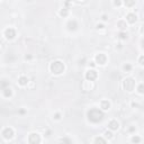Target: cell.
I'll use <instances>...</instances> for the list:
<instances>
[{
    "label": "cell",
    "mask_w": 144,
    "mask_h": 144,
    "mask_svg": "<svg viewBox=\"0 0 144 144\" xmlns=\"http://www.w3.org/2000/svg\"><path fill=\"white\" fill-rule=\"evenodd\" d=\"M88 118L92 123H98L104 118V114H102L101 110L97 109V108H92L88 111Z\"/></svg>",
    "instance_id": "1"
},
{
    "label": "cell",
    "mask_w": 144,
    "mask_h": 144,
    "mask_svg": "<svg viewBox=\"0 0 144 144\" xmlns=\"http://www.w3.org/2000/svg\"><path fill=\"white\" fill-rule=\"evenodd\" d=\"M50 70L54 74H61V73L64 71V64L62 63L61 61H54L51 63Z\"/></svg>",
    "instance_id": "2"
},
{
    "label": "cell",
    "mask_w": 144,
    "mask_h": 144,
    "mask_svg": "<svg viewBox=\"0 0 144 144\" xmlns=\"http://www.w3.org/2000/svg\"><path fill=\"white\" fill-rule=\"evenodd\" d=\"M123 87L125 90L127 91H133L134 90V87H135V81L133 80L132 78H127L124 80V83H123Z\"/></svg>",
    "instance_id": "3"
},
{
    "label": "cell",
    "mask_w": 144,
    "mask_h": 144,
    "mask_svg": "<svg viewBox=\"0 0 144 144\" xmlns=\"http://www.w3.org/2000/svg\"><path fill=\"white\" fill-rule=\"evenodd\" d=\"M28 142H29V144H40V142H41L40 135L35 134V133H32L28 136Z\"/></svg>",
    "instance_id": "4"
},
{
    "label": "cell",
    "mask_w": 144,
    "mask_h": 144,
    "mask_svg": "<svg viewBox=\"0 0 144 144\" xmlns=\"http://www.w3.org/2000/svg\"><path fill=\"white\" fill-rule=\"evenodd\" d=\"M97 72L95 71V70H88V71H87V73H86V79L88 81H94L95 79L97 78Z\"/></svg>",
    "instance_id": "5"
},
{
    "label": "cell",
    "mask_w": 144,
    "mask_h": 144,
    "mask_svg": "<svg viewBox=\"0 0 144 144\" xmlns=\"http://www.w3.org/2000/svg\"><path fill=\"white\" fill-rule=\"evenodd\" d=\"M2 135H4L5 138H11L14 135V131L12 128H9V127H6V128L2 131Z\"/></svg>",
    "instance_id": "6"
},
{
    "label": "cell",
    "mask_w": 144,
    "mask_h": 144,
    "mask_svg": "<svg viewBox=\"0 0 144 144\" xmlns=\"http://www.w3.org/2000/svg\"><path fill=\"white\" fill-rule=\"evenodd\" d=\"M15 35H16V32H15V29L14 28H7L6 31H5V36H6L7 38H9V40L14 38Z\"/></svg>",
    "instance_id": "7"
},
{
    "label": "cell",
    "mask_w": 144,
    "mask_h": 144,
    "mask_svg": "<svg viewBox=\"0 0 144 144\" xmlns=\"http://www.w3.org/2000/svg\"><path fill=\"white\" fill-rule=\"evenodd\" d=\"M106 60H107V58H106V55L105 54H102V53H100V54H98V55L96 56V62L98 64H105L106 63Z\"/></svg>",
    "instance_id": "8"
},
{
    "label": "cell",
    "mask_w": 144,
    "mask_h": 144,
    "mask_svg": "<svg viewBox=\"0 0 144 144\" xmlns=\"http://www.w3.org/2000/svg\"><path fill=\"white\" fill-rule=\"evenodd\" d=\"M108 126H109L110 129H113V131H116V129L118 128V122L115 121V119H114V121H110Z\"/></svg>",
    "instance_id": "9"
},
{
    "label": "cell",
    "mask_w": 144,
    "mask_h": 144,
    "mask_svg": "<svg viewBox=\"0 0 144 144\" xmlns=\"http://www.w3.org/2000/svg\"><path fill=\"white\" fill-rule=\"evenodd\" d=\"M127 21H128V23H131V24H134L135 21H136V16L134 15V14H128V15H127Z\"/></svg>",
    "instance_id": "10"
},
{
    "label": "cell",
    "mask_w": 144,
    "mask_h": 144,
    "mask_svg": "<svg viewBox=\"0 0 144 144\" xmlns=\"http://www.w3.org/2000/svg\"><path fill=\"white\" fill-rule=\"evenodd\" d=\"M68 27H69V29H73V31H74V29L77 28V23H75V20H70L69 24H68Z\"/></svg>",
    "instance_id": "11"
},
{
    "label": "cell",
    "mask_w": 144,
    "mask_h": 144,
    "mask_svg": "<svg viewBox=\"0 0 144 144\" xmlns=\"http://www.w3.org/2000/svg\"><path fill=\"white\" fill-rule=\"evenodd\" d=\"M27 83H28V79H27L26 77H20L19 78V85L25 86V85H27Z\"/></svg>",
    "instance_id": "12"
},
{
    "label": "cell",
    "mask_w": 144,
    "mask_h": 144,
    "mask_svg": "<svg viewBox=\"0 0 144 144\" xmlns=\"http://www.w3.org/2000/svg\"><path fill=\"white\" fill-rule=\"evenodd\" d=\"M95 144H107V143H106V141L102 137H96V140H95Z\"/></svg>",
    "instance_id": "13"
},
{
    "label": "cell",
    "mask_w": 144,
    "mask_h": 144,
    "mask_svg": "<svg viewBox=\"0 0 144 144\" xmlns=\"http://www.w3.org/2000/svg\"><path fill=\"white\" fill-rule=\"evenodd\" d=\"M109 102H108L107 101V100H104V101H101V108H102V109H108V108H109Z\"/></svg>",
    "instance_id": "14"
},
{
    "label": "cell",
    "mask_w": 144,
    "mask_h": 144,
    "mask_svg": "<svg viewBox=\"0 0 144 144\" xmlns=\"http://www.w3.org/2000/svg\"><path fill=\"white\" fill-rule=\"evenodd\" d=\"M4 95L6 97H9L11 95V91H10V88H7V89H4Z\"/></svg>",
    "instance_id": "15"
},
{
    "label": "cell",
    "mask_w": 144,
    "mask_h": 144,
    "mask_svg": "<svg viewBox=\"0 0 144 144\" xmlns=\"http://www.w3.org/2000/svg\"><path fill=\"white\" fill-rule=\"evenodd\" d=\"M61 142H62V144H71V141H70L68 137H63L61 140Z\"/></svg>",
    "instance_id": "16"
},
{
    "label": "cell",
    "mask_w": 144,
    "mask_h": 144,
    "mask_svg": "<svg viewBox=\"0 0 144 144\" xmlns=\"http://www.w3.org/2000/svg\"><path fill=\"white\" fill-rule=\"evenodd\" d=\"M60 15H61V16H67L68 15V9H66V8L62 9L61 11H60Z\"/></svg>",
    "instance_id": "17"
},
{
    "label": "cell",
    "mask_w": 144,
    "mask_h": 144,
    "mask_svg": "<svg viewBox=\"0 0 144 144\" xmlns=\"http://www.w3.org/2000/svg\"><path fill=\"white\" fill-rule=\"evenodd\" d=\"M138 92H140V94H144V85L143 83L140 85V87H138Z\"/></svg>",
    "instance_id": "18"
},
{
    "label": "cell",
    "mask_w": 144,
    "mask_h": 144,
    "mask_svg": "<svg viewBox=\"0 0 144 144\" xmlns=\"http://www.w3.org/2000/svg\"><path fill=\"white\" fill-rule=\"evenodd\" d=\"M132 141L134 143H138V142H140V137H138V136H134V137L132 138Z\"/></svg>",
    "instance_id": "19"
},
{
    "label": "cell",
    "mask_w": 144,
    "mask_h": 144,
    "mask_svg": "<svg viewBox=\"0 0 144 144\" xmlns=\"http://www.w3.org/2000/svg\"><path fill=\"white\" fill-rule=\"evenodd\" d=\"M131 69H132V67L129 66V64H126V66H124V70H125V71H129Z\"/></svg>",
    "instance_id": "20"
},
{
    "label": "cell",
    "mask_w": 144,
    "mask_h": 144,
    "mask_svg": "<svg viewBox=\"0 0 144 144\" xmlns=\"http://www.w3.org/2000/svg\"><path fill=\"white\" fill-rule=\"evenodd\" d=\"M105 135H106V136H107V137H109V138H111V137H113V134H111L110 132H108V131L105 133Z\"/></svg>",
    "instance_id": "21"
},
{
    "label": "cell",
    "mask_w": 144,
    "mask_h": 144,
    "mask_svg": "<svg viewBox=\"0 0 144 144\" xmlns=\"http://www.w3.org/2000/svg\"><path fill=\"white\" fill-rule=\"evenodd\" d=\"M140 63L142 64V66H144V55H142V56L140 58Z\"/></svg>",
    "instance_id": "22"
},
{
    "label": "cell",
    "mask_w": 144,
    "mask_h": 144,
    "mask_svg": "<svg viewBox=\"0 0 144 144\" xmlns=\"http://www.w3.org/2000/svg\"><path fill=\"white\" fill-rule=\"evenodd\" d=\"M118 25L121 26V28H125V24H124V21H119Z\"/></svg>",
    "instance_id": "23"
},
{
    "label": "cell",
    "mask_w": 144,
    "mask_h": 144,
    "mask_svg": "<svg viewBox=\"0 0 144 144\" xmlns=\"http://www.w3.org/2000/svg\"><path fill=\"white\" fill-rule=\"evenodd\" d=\"M119 36H121V38H126L127 35H126V34H124V33H121V35H119Z\"/></svg>",
    "instance_id": "24"
},
{
    "label": "cell",
    "mask_w": 144,
    "mask_h": 144,
    "mask_svg": "<svg viewBox=\"0 0 144 144\" xmlns=\"http://www.w3.org/2000/svg\"><path fill=\"white\" fill-rule=\"evenodd\" d=\"M134 4H135L134 1H129V2H126V5H127V6H132V5H134Z\"/></svg>",
    "instance_id": "25"
},
{
    "label": "cell",
    "mask_w": 144,
    "mask_h": 144,
    "mask_svg": "<svg viewBox=\"0 0 144 144\" xmlns=\"http://www.w3.org/2000/svg\"><path fill=\"white\" fill-rule=\"evenodd\" d=\"M142 44H143V47H144V41H143V42H142Z\"/></svg>",
    "instance_id": "26"
}]
</instances>
